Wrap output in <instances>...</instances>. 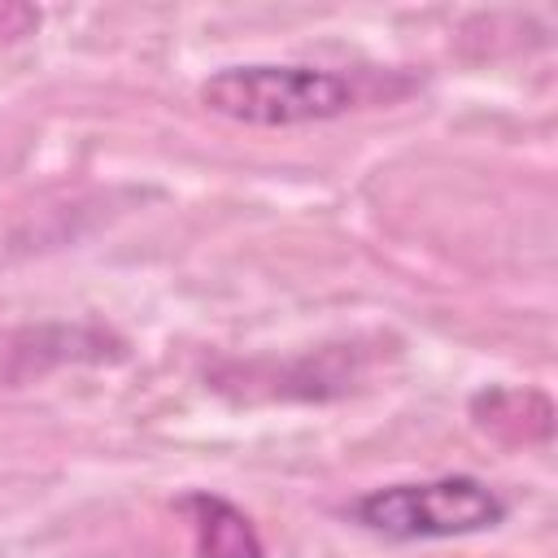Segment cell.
<instances>
[{"instance_id": "obj_1", "label": "cell", "mask_w": 558, "mask_h": 558, "mask_svg": "<svg viewBox=\"0 0 558 558\" xmlns=\"http://www.w3.org/2000/svg\"><path fill=\"white\" fill-rule=\"evenodd\" d=\"M201 105L240 126H310L331 122L357 105V87L349 74L301 61H248L222 65L201 83Z\"/></svg>"}, {"instance_id": "obj_2", "label": "cell", "mask_w": 558, "mask_h": 558, "mask_svg": "<svg viewBox=\"0 0 558 558\" xmlns=\"http://www.w3.org/2000/svg\"><path fill=\"white\" fill-rule=\"evenodd\" d=\"M344 514L384 541H453L501 527L506 501L480 475H440L371 488Z\"/></svg>"}, {"instance_id": "obj_3", "label": "cell", "mask_w": 558, "mask_h": 558, "mask_svg": "<svg viewBox=\"0 0 558 558\" xmlns=\"http://www.w3.org/2000/svg\"><path fill=\"white\" fill-rule=\"evenodd\" d=\"M174 506L196 536V558H266V545H262L253 519L240 506H231L227 497L192 488Z\"/></svg>"}, {"instance_id": "obj_4", "label": "cell", "mask_w": 558, "mask_h": 558, "mask_svg": "<svg viewBox=\"0 0 558 558\" xmlns=\"http://www.w3.org/2000/svg\"><path fill=\"white\" fill-rule=\"evenodd\" d=\"M35 26H39V9H31V4H0V39L31 35Z\"/></svg>"}]
</instances>
